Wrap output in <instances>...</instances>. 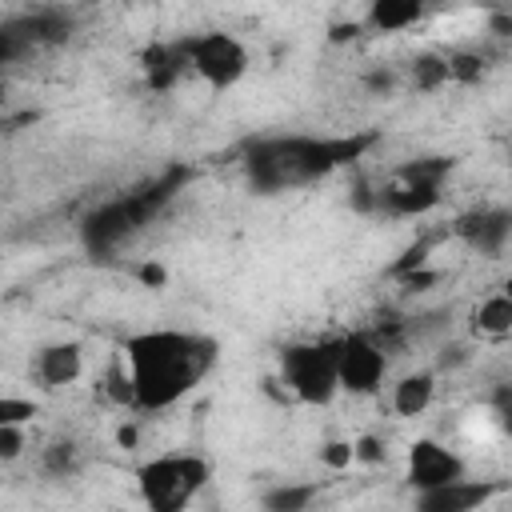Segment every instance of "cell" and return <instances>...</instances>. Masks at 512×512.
<instances>
[{
	"label": "cell",
	"instance_id": "cell-1",
	"mask_svg": "<svg viewBox=\"0 0 512 512\" xmlns=\"http://www.w3.org/2000/svg\"><path fill=\"white\" fill-rule=\"evenodd\" d=\"M124 352H128L132 404L140 408L176 404L216 364V344L192 332H140V336H128Z\"/></svg>",
	"mask_w": 512,
	"mask_h": 512
},
{
	"label": "cell",
	"instance_id": "cell-2",
	"mask_svg": "<svg viewBox=\"0 0 512 512\" xmlns=\"http://www.w3.org/2000/svg\"><path fill=\"white\" fill-rule=\"evenodd\" d=\"M372 136L352 140H312V136H288V140H264L248 152V176L260 192H280L292 184H308L328 176L340 164H352Z\"/></svg>",
	"mask_w": 512,
	"mask_h": 512
},
{
	"label": "cell",
	"instance_id": "cell-3",
	"mask_svg": "<svg viewBox=\"0 0 512 512\" xmlns=\"http://www.w3.org/2000/svg\"><path fill=\"white\" fill-rule=\"evenodd\" d=\"M140 496L148 512H184L188 500L208 484V460L200 456H160L148 460L140 472Z\"/></svg>",
	"mask_w": 512,
	"mask_h": 512
},
{
	"label": "cell",
	"instance_id": "cell-4",
	"mask_svg": "<svg viewBox=\"0 0 512 512\" xmlns=\"http://www.w3.org/2000/svg\"><path fill=\"white\" fill-rule=\"evenodd\" d=\"M280 380L288 392L304 404H328L340 384H336V340L320 344H288L280 352Z\"/></svg>",
	"mask_w": 512,
	"mask_h": 512
},
{
	"label": "cell",
	"instance_id": "cell-5",
	"mask_svg": "<svg viewBox=\"0 0 512 512\" xmlns=\"http://www.w3.org/2000/svg\"><path fill=\"white\" fill-rule=\"evenodd\" d=\"M172 196V180H160V184H152L148 192H132V196H120V200H112V204H104L100 212H92L88 216V224H84V240H88V248L92 252H108V248H116L124 236H132L164 200Z\"/></svg>",
	"mask_w": 512,
	"mask_h": 512
},
{
	"label": "cell",
	"instance_id": "cell-6",
	"mask_svg": "<svg viewBox=\"0 0 512 512\" xmlns=\"http://www.w3.org/2000/svg\"><path fill=\"white\" fill-rule=\"evenodd\" d=\"M448 172H452L448 156H428V160L404 164L396 172V184L380 192V204L392 216H424L440 204V184H444Z\"/></svg>",
	"mask_w": 512,
	"mask_h": 512
},
{
	"label": "cell",
	"instance_id": "cell-7",
	"mask_svg": "<svg viewBox=\"0 0 512 512\" xmlns=\"http://www.w3.org/2000/svg\"><path fill=\"white\" fill-rule=\"evenodd\" d=\"M184 52H188V68L200 80H208L212 88H232L248 72V48L228 32L192 36V40H184Z\"/></svg>",
	"mask_w": 512,
	"mask_h": 512
},
{
	"label": "cell",
	"instance_id": "cell-8",
	"mask_svg": "<svg viewBox=\"0 0 512 512\" xmlns=\"http://www.w3.org/2000/svg\"><path fill=\"white\" fill-rule=\"evenodd\" d=\"M388 356L384 344L372 340L368 332H352L344 340H336V384L352 396H372L384 380Z\"/></svg>",
	"mask_w": 512,
	"mask_h": 512
},
{
	"label": "cell",
	"instance_id": "cell-9",
	"mask_svg": "<svg viewBox=\"0 0 512 512\" xmlns=\"http://www.w3.org/2000/svg\"><path fill=\"white\" fill-rule=\"evenodd\" d=\"M452 480H464V460L452 448H444L436 440H416L408 448V484L416 492H428V488H440Z\"/></svg>",
	"mask_w": 512,
	"mask_h": 512
},
{
	"label": "cell",
	"instance_id": "cell-10",
	"mask_svg": "<svg viewBox=\"0 0 512 512\" xmlns=\"http://www.w3.org/2000/svg\"><path fill=\"white\" fill-rule=\"evenodd\" d=\"M500 488L504 484H496V480H452V484L416 492V512H476Z\"/></svg>",
	"mask_w": 512,
	"mask_h": 512
},
{
	"label": "cell",
	"instance_id": "cell-11",
	"mask_svg": "<svg viewBox=\"0 0 512 512\" xmlns=\"http://www.w3.org/2000/svg\"><path fill=\"white\" fill-rule=\"evenodd\" d=\"M456 236L464 244H472L476 252L484 256H500L508 236H512V212L508 208H476V212H464L456 220Z\"/></svg>",
	"mask_w": 512,
	"mask_h": 512
},
{
	"label": "cell",
	"instance_id": "cell-12",
	"mask_svg": "<svg viewBox=\"0 0 512 512\" xmlns=\"http://www.w3.org/2000/svg\"><path fill=\"white\" fill-rule=\"evenodd\" d=\"M140 68H144V80H148V88L152 92H164V88H172L180 76H184V68H188V52H184V40L180 44H148L144 52H140Z\"/></svg>",
	"mask_w": 512,
	"mask_h": 512
},
{
	"label": "cell",
	"instance_id": "cell-13",
	"mask_svg": "<svg viewBox=\"0 0 512 512\" xmlns=\"http://www.w3.org/2000/svg\"><path fill=\"white\" fill-rule=\"evenodd\" d=\"M84 372V352L76 340H64V344H48L36 352V376L44 388H64L72 384L76 376Z\"/></svg>",
	"mask_w": 512,
	"mask_h": 512
},
{
	"label": "cell",
	"instance_id": "cell-14",
	"mask_svg": "<svg viewBox=\"0 0 512 512\" xmlns=\"http://www.w3.org/2000/svg\"><path fill=\"white\" fill-rule=\"evenodd\" d=\"M364 20H368L372 32H400V28L424 20V4H416V0H376Z\"/></svg>",
	"mask_w": 512,
	"mask_h": 512
},
{
	"label": "cell",
	"instance_id": "cell-15",
	"mask_svg": "<svg viewBox=\"0 0 512 512\" xmlns=\"http://www.w3.org/2000/svg\"><path fill=\"white\" fill-rule=\"evenodd\" d=\"M436 396V376L432 372H412L392 388V408L400 416H420Z\"/></svg>",
	"mask_w": 512,
	"mask_h": 512
},
{
	"label": "cell",
	"instance_id": "cell-16",
	"mask_svg": "<svg viewBox=\"0 0 512 512\" xmlns=\"http://www.w3.org/2000/svg\"><path fill=\"white\" fill-rule=\"evenodd\" d=\"M316 496H320V484H276L260 496V508L264 512H308Z\"/></svg>",
	"mask_w": 512,
	"mask_h": 512
},
{
	"label": "cell",
	"instance_id": "cell-17",
	"mask_svg": "<svg viewBox=\"0 0 512 512\" xmlns=\"http://www.w3.org/2000/svg\"><path fill=\"white\" fill-rule=\"evenodd\" d=\"M476 328L484 336H508L512 332V296L496 292L476 308Z\"/></svg>",
	"mask_w": 512,
	"mask_h": 512
},
{
	"label": "cell",
	"instance_id": "cell-18",
	"mask_svg": "<svg viewBox=\"0 0 512 512\" xmlns=\"http://www.w3.org/2000/svg\"><path fill=\"white\" fill-rule=\"evenodd\" d=\"M412 84L420 92H436L440 84H448V60L436 56V52H424L412 60Z\"/></svg>",
	"mask_w": 512,
	"mask_h": 512
},
{
	"label": "cell",
	"instance_id": "cell-19",
	"mask_svg": "<svg viewBox=\"0 0 512 512\" xmlns=\"http://www.w3.org/2000/svg\"><path fill=\"white\" fill-rule=\"evenodd\" d=\"M36 412H40L36 400H24V396H0V428H24Z\"/></svg>",
	"mask_w": 512,
	"mask_h": 512
},
{
	"label": "cell",
	"instance_id": "cell-20",
	"mask_svg": "<svg viewBox=\"0 0 512 512\" xmlns=\"http://www.w3.org/2000/svg\"><path fill=\"white\" fill-rule=\"evenodd\" d=\"M444 60H448V80H464V84H472V80L484 76V60H480V52H448Z\"/></svg>",
	"mask_w": 512,
	"mask_h": 512
},
{
	"label": "cell",
	"instance_id": "cell-21",
	"mask_svg": "<svg viewBox=\"0 0 512 512\" xmlns=\"http://www.w3.org/2000/svg\"><path fill=\"white\" fill-rule=\"evenodd\" d=\"M320 464H328V468H348L352 464V440H328L324 448H320Z\"/></svg>",
	"mask_w": 512,
	"mask_h": 512
},
{
	"label": "cell",
	"instance_id": "cell-22",
	"mask_svg": "<svg viewBox=\"0 0 512 512\" xmlns=\"http://www.w3.org/2000/svg\"><path fill=\"white\" fill-rule=\"evenodd\" d=\"M44 468L48 472H72L76 468V444H52L44 456Z\"/></svg>",
	"mask_w": 512,
	"mask_h": 512
},
{
	"label": "cell",
	"instance_id": "cell-23",
	"mask_svg": "<svg viewBox=\"0 0 512 512\" xmlns=\"http://www.w3.org/2000/svg\"><path fill=\"white\" fill-rule=\"evenodd\" d=\"M352 460H360V464H380V460H384V444H380L376 436H360V440H352Z\"/></svg>",
	"mask_w": 512,
	"mask_h": 512
},
{
	"label": "cell",
	"instance_id": "cell-24",
	"mask_svg": "<svg viewBox=\"0 0 512 512\" xmlns=\"http://www.w3.org/2000/svg\"><path fill=\"white\" fill-rule=\"evenodd\" d=\"M108 396H112L116 404H132V380H128V372H124L120 364L108 372Z\"/></svg>",
	"mask_w": 512,
	"mask_h": 512
},
{
	"label": "cell",
	"instance_id": "cell-25",
	"mask_svg": "<svg viewBox=\"0 0 512 512\" xmlns=\"http://www.w3.org/2000/svg\"><path fill=\"white\" fill-rule=\"evenodd\" d=\"M24 452V428H0V460H16Z\"/></svg>",
	"mask_w": 512,
	"mask_h": 512
},
{
	"label": "cell",
	"instance_id": "cell-26",
	"mask_svg": "<svg viewBox=\"0 0 512 512\" xmlns=\"http://www.w3.org/2000/svg\"><path fill=\"white\" fill-rule=\"evenodd\" d=\"M424 256H428V244H416V248H408V252H404V260L392 268V276H404V272H416V268H424Z\"/></svg>",
	"mask_w": 512,
	"mask_h": 512
},
{
	"label": "cell",
	"instance_id": "cell-27",
	"mask_svg": "<svg viewBox=\"0 0 512 512\" xmlns=\"http://www.w3.org/2000/svg\"><path fill=\"white\" fill-rule=\"evenodd\" d=\"M400 280H404V288H408V292H424L428 284H436V272H428V268H416V272H404Z\"/></svg>",
	"mask_w": 512,
	"mask_h": 512
},
{
	"label": "cell",
	"instance_id": "cell-28",
	"mask_svg": "<svg viewBox=\"0 0 512 512\" xmlns=\"http://www.w3.org/2000/svg\"><path fill=\"white\" fill-rule=\"evenodd\" d=\"M364 84H368L372 92H392V84H396V76H392L388 68H376V72H368V76H364Z\"/></svg>",
	"mask_w": 512,
	"mask_h": 512
},
{
	"label": "cell",
	"instance_id": "cell-29",
	"mask_svg": "<svg viewBox=\"0 0 512 512\" xmlns=\"http://www.w3.org/2000/svg\"><path fill=\"white\" fill-rule=\"evenodd\" d=\"M136 276H140L144 284H152V288H160V284L168 280V272H164L160 264H140V268H136Z\"/></svg>",
	"mask_w": 512,
	"mask_h": 512
},
{
	"label": "cell",
	"instance_id": "cell-30",
	"mask_svg": "<svg viewBox=\"0 0 512 512\" xmlns=\"http://www.w3.org/2000/svg\"><path fill=\"white\" fill-rule=\"evenodd\" d=\"M136 440H140L136 424H120V428H116V444H120V448H136Z\"/></svg>",
	"mask_w": 512,
	"mask_h": 512
},
{
	"label": "cell",
	"instance_id": "cell-31",
	"mask_svg": "<svg viewBox=\"0 0 512 512\" xmlns=\"http://www.w3.org/2000/svg\"><path fill=\"white\" fill-rule=\"evenodd\" d=\"M348 36H356V24H336V28H332V40H336V44L348 40Z\"/></svg>",
	"mask_w": 512,
	"mask_h": 512
},
{
	"label": "cell",
	"instance_id": "cell-32",
	"mask_svg": "<svg viewBox=\"0 0 512 512\" xmlns=\"http://www.w3.org/2000/svg\"><path fill=\"white\" fill-rule=\"evenodd\" d=\"M492 28H496V36H508V28H512V20H508V16H496V20H492Z\"/></svg>",
	"mask_w": 512,
	"mask_h": 512
}]
</instances>
